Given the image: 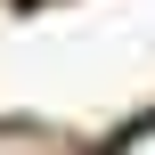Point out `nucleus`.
Returning a JSON list of instances; mask_svg holds the SVG:
<instances>
[{
    "mask_svg": "<svg viewBox=\"0 0 155 155\" xmlns=\"http://www.w3.org/2000/svg\"><path fill=\"white\" fill-rule=\"evenodd\" d=\"M114 155H155V114H147V123H131V131L114 139Z\"/></svg>",
    "mask_w": 155,
    "mask_h": 155,
    "instance_id": "nucleus-1",
    "label": "nucleus"
}]
</instances>
